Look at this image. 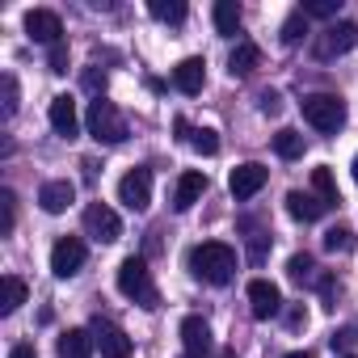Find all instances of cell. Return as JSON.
Here are the masks:
<instances>
[{"label": "cell", "instance_id": "1", "mask_svg": "<svg viewBox=\"0 0 358 358\" xmlns=\"http://www.w3.org/2000/svg\"><path fill=\"white\" fill-rule=\"evenodd\" d=\"M190 270H194V278H203V282H211V287H224V282H232V274H236V249L224 245V241L194 245V249H190Z\"/></svg>", "mask_w": 358, "mask_h": 358}, {"label": "cell", "instance_id": "2", "mask_svg": "<svg viewBox=\"0 0 358 358\" xmlns=\"http://www.w3.org/2000/svg\"><path fill=\"white\" fill-rule=\"evenodd\" d=\"M118 291H122L127 299H135L139 308H148V312L160 303V291H156L152 270H148L143 257H122V266H118Z\"/></svg>", "mask_w": 358, "mask_h": 358}, {"label": "cell", "instance_id": "3", "mask_svg": "<svg viewBox=\"0 0 358 358\" xmlns=\"http://www.w3.org/2000/svg\"><path fill=\"white\" fill-rule=\"evenodd\" d=\"M85 127H89V135H93L97 143H122V139H127V118H122V110H118L114 101H106V97H93V101H89Z\"/></svg>", "mask_w": 358, "mask_h": 358}, {"label": "cell", "instance_id": "4", "mask_svg": "<svg viewBox=\"0 0 358 358\" xmlns=\"http://www.w3.org/2000/svg\"><path fill=\"white\" fill-rule=\"evenodd\" d=\"M299 110H303V118H308L316 131H324V135L341 131V122H345V106H341L337 93H308V97L299 101Z\"/></svg>", "mask_w": 358, "mask_h": 358}, {"label": "cell", "instance_id": "5", "mask_svg": "<svg viewBox=\"0 0 358 358\" xmlns=\"http://www.w3.org/2000/svg\"><path fill=\"white\" fill-rule=\"evenodd\" d=\"M358 47V26L354 22H333L320 38H316V59H337L345 51Z\"/></svg>", "mask_w": 358, "mask_h": 358}, {"label": "cell", "instance_id": "6", "mask_svg": "<svg viewBox=\"0 0 358 358\" xmlns=\"http://www.w3.org/2000/svg\"><path fill=\"white\" fill-rule=\"evenodd\" d=\"M266 182H270V169H266V164H257V160H245V164H236V169H232L228 190H232V199H236V203H245V199H253Z\"/></svg>", "mask_w": 358, "mask_h": 358}, {"label": "cell", "instance_id": "7", "mask_svg": "<svg viewBox=\"0 0 358 358\" xmlns=\"http://www.w3.org/2000/svg\"><path fill=\"white\" fill-rule=\"evenodd\" d=\"M118 203H127L131 211H148L152 203V169H131L122 182H118Z\"/></svg>", "mask_w": 358, "mask_h": 358}, {"label": "cell", "instance_id": "8", "mask_svg": "<svg viewBox=\"0 0 358 358\" xmlns=\"http://www.w3.org/2000/svg\"><path fill=\"white\" fill-rule=\"evenodd\" d=\"M85 232H89L93 241H101V245H114V241L122 236V220H118L106 203H89V207H85Z\"/></svg>", "mask_w": 358, "mask_h": 358}, {"label": "cell", "instance_id": "9", "mask_svg": "<svg viewBox=\"0 0 358 358\" xmlns=\"http://www.w3.org/2000/svg\"><path fill=\"white\" fill-rule=\"evenodd\" d=\"M80 266H85V241H80V236L55 241V249H51V274H55V278H72Z\"/></svg>", "mask_w": 358, "mask_h": 358}, {"label": "cell", "instance_id": "10", "mask_svg": "<svg viewBox=\"0 0 358 358\" xmlns=\"http://www.w3.org/2000/svg\"><path fill=\"white\" fill-rule=\"evenodd\" d=\"M249 312L257 320H274L282 312V291L270 282V278H253L249 282Z\"/></svg>", "mask_w": 358, "mask_h": 358}, {"label": "cell", "instance_id": "11", "mask_svg": "<svg viewBox=\"0 0 358 358\" xmlns=\"http://www.w3.org/2000/svg\"><path fill=\"white\" fill-rule=\"evenodd\" d=\"M93 341H97L101 358H131V350H135V341L114 320H93Z\"/></svg>", "mask_w": 358, "mask_h": 358}, {"label": "cell", "instance_id": "12", "mask_svg": "<svg viewBox=\"0 0 358 358\" xmlns=\"http://www.w3.org/2000/svg\"><path fill=\"white\" fill-rule=\"evenodd\" d=\"M26 34H30L34 43L59 47V43H64V22H59V13H51V9H30V13H26Z\"/></svg>", "mask_w": 358, "mask_h": 358}, {"label": "cell", "instance_id": "13", "mask_svg": "<svg viewBox=\"0 0 358 358\" xmlns=\"http://www.w3.org/2000/svg\"><path fill=\"white\" fill-rule=\"evenodd\" d=\"M203 80H207V59L203 55H190V59H182V64L173 68V89L186 93V97L203 93Z\"/></svg>", "mask_w": 358, "mask_h": 358}, {"label": "cell", "instance_id": "14", "mask_svg": "<svg viewBox=\"0 0 358 358\" xmlns=\"http://www.w3.org/2000/svg\"><path fill=\"white\" fill-rule=\"evenodd\" d=\"M203 194H207V173L186 169L182 177H177V186H173V207H177V211H190Z\"/></svg>", "mask_w": 358, "mask_h": 358}, {"label": "cell", "instance_id": "15", "mask_svg": "<svg viewBox=\"0 0 358 358\" xmlns=\"http://www.w3.org/2000/svg\"><path fill=\"white\" fill-rule=\"evenodd\" d=\"M51 127H55V135H64V139H76V131H80V114H76V101L68 97V93H59V97H51Z\"/></svg>", "mask_w": 358, "mask_h": 358}, {"label": "cell", "instance_id": "16", "mask_svg": "<svg viewBox=\"0 0 358 358\" xmlns=\"http://www.w3.org/2000/svg\"><path fill=\"white\" fill-rule=\"evenodd\" d=\"M72 199H76V186L68 182V177H59V182H47V186L38 190V207H43L47 215H64V211L72 207Z\"/></svg>", "mask_w": 358, "mask_h": 358}, {"label": "cell", "instance_id": "17", "mask_svg": "<svg viewBox=\"0 0 358 358\" xmlns=\"http://www.w3.org/2000/svg\"><path fill=\"white\" fill-rule=\"evenodd\" d=\"M182 341H186V354H190V358L211 354V324H207L203 316H186V320H182Z\"/></svg>", "mask_w": 358, "mask_h": 358}, {"label": "cell", "instance_id": "18", "mask_svg": "<svg viewBox=\"0 0 358 358\" xmlns=\"http://www.w3.org/2000/svg\"><path fill=\"white\" fill-rule=\"evenodd\" d=\"M324 211H329V207H324L316 194H308V190H291V194H287V215L299 220V224H316Z\"/></svg>", "mask_w": 358, "mask_h": 358}, {"label": "cell", "instance_id": "19", "mask_svg": "<svg viewBox=\"0 0 358 358\" xmlns=\"http://www.w3.org/2000/svg\"><path fill=\"white\" fill-rule=\"evenodd\" d=\"M97 341H93V329H64L59 333V358H93Z\"/></svg>", "mask_w": 358, "mask_h": 358}, {"label": "cell", "instance_id": "20", "mask_svg": "<svg viewBox=\"0 0 358 358\" xmlns=\"http://www.w3.org/2000/svg\"><path fill=\"white\" fill-rule=\"evenodd\" d=\"M257 68H262V47L257 43H236V51L228 59V72L232 76H253Z\"/></svg>", "mask_w": 358, "mask_h": 358}, {"label": "cell", "instance_id": "21", "mask_svg": "<svg viewBox=\"0 0 358 358\" xmlns=\"http://www.w3.org/2000/svg\"><path fill=\"white\" fill-rule=\"evenodd\" d=\"M312 190H316V199H320L324 207H337V203H341V194H337V182H333L329 164H316V169H312Z\"/></svg>", "mask_w": 358, "mask_h": 358}, {"label": "cell", "instance_id": "22", "mask_svg": "<svg viewBox=\"0 0 358 358\" xmlns=\"http://www.w3.org/2000/svg\"><path fill=\"white\" fill-rule=\"evenodd\" d=\"M211 17H215V30L224 38H236V30H241V5H236V0H220Z\"/></svg>", "mask_w": 358, "mask_h": 358}, {"label": "cell", "instance_id": "23", "mask_svg": "<svg viewBox=\"0 0 358 358\" xmlns=\"http://www.w3.org/2000/svg\"><path fill=\"white\" fill-rule=\"evenodd\" d=\"M0 287H5V295H0V316H13L26 303V282L17 274H5V282H0Z\"/></svg>", "mask_w": 358, "mask_h": 358}, {"label": "cell", "instance_id": "24", "mask_svg": "<svg viewBox=\"0 0 358 358\" xmlns=\"http://www.w3.org/2000/svg\"><path fill=\"white\" fill-rule=\"evenodd\" d=\"M148 13H152L156 22H169V26H182V22H186V5H182V0H152Z\"/></svg>", "mask_w": 358, "mask_h": 358}, {"label": "cell", "instance_id": "25", "mask_svg": "<svg viewBox=\"0 0 358 358\" xmlns=\"http://www.w3.org/2000/svg\"><path fill=\"white\" fill-rule=\"evenodd\" d=\"M274 152H278L282 160H295V156H303V135H299L295 127H282V131L274 135Z\"/></svg>", "mask_w": 358, "mask_h": 358}, {"label": "cell", "instance_id": "26", "mask_svg": "<svg viewBox=\"0 0 358 358\" xmlns=\"http://www.w3.org/2000/svg\"><path fill=\"white\" fill-rule=\"evenodd\" d=\"M17 228V194L0 190V236H9Z\"/></svg>", "mask_w": 358, "mask_h": 358}, {"label": "cell", "instance_id": "27", "mask_svg": "<svg viewBox=\"0 0 358 358\" xmlns=\"http://www.w3.org/2000/svg\"><path fill=\"white\" fill-rule=\"evenodd\" d=\"M287 274L295 278V282H316L320 274H316V262L308 257V253H295L291 262H287Z\"/></svg>", "mask_w": 358, "mask_h": 358}, {"label": "cell", "instance_id": "28", "mask_svg": "<svg viewBox=\"0 0 358 358\" xmlns=\"http://www.w3.org/2000/svg\"><path fill=\"white\" fill-rule=\"evenodd\" d=\"M324 249H329V253H350V249H354V232H350L345 224L329 228V232H324Z\"/></svg>", "mask_w": 358, "mask_h": 358}, {"label": "cell", "instance_id": "29", "mask_svg": "<svg viewBox=\"0 0 358 358\" xmlns=\"http://www.w3.org/2000/svg\"><path fill=\"white\" fill-rule=\"evenodd\" d=\"M303 34H308V17H303V9H295V13L282 22V43H287V47H295Z\"/></svg>", "mask_w": 358, "mask_h": 358}, {"label": "cell", "instance_id": "30", "mask_svg": "<svg viewBox=\"0 0 358 358\" xmlns=\"http://www.w3.org/2000/svg\"><path fill=\"white\" fill-rule=\"evenodd\" d=\"M190 143H194V152H203V156H215V152H220V135H215L211 127H194Z\"/></svg>", "mask_w": 358, "mask_h": 358}, {"label": "cell", "instance_id": "31", "mask_svg": "<svg viewBox=\"0 0 358 358\" xmlns=\"http://www.w3.org/2000/svg\"><path fill=\"white\" fill-rule=\"evenodd\" d=\"M341 0H303V17H337Z\"/></svg>", "mask_w": 358, "mask_h": 358}, {"label": "cell", "instance_id": "32", "mask_svg": "<svg viewBox=\"0 0 358 358\" xmlns=\"http://www.w3.org/2000/svg\"><path fill=\"white\" fill-rule=\"evenodd\" d=\"M0 85H5V118H13L17 114V80H13V72L0 76Z\"/></svg>", "mask_w": 358, "mask_h": 358}, {"label": "cell", "instance_id": "33", "mask_svg": "<svg viewBox=\"0 0 358 358\" xmlns=\"http://www.w3.org/2000/svg\"><path fill=\"white\" fill-rule=\"evenodd\" d=\"M358 345V324H345L333 333V350H354Z\"/></svg>", "mask_w": 358, "mask_h": 358}, {"label": "cell", "instance_id": "34", "mask_svg": "<svg viewBox=\"0 0 358 358\" xmlns=\"http://www.w3.org/2000/svg\"><path fill=\"white\" fill-rule=\"evenodd\" d=\"M47 64H51V72H55V76H64V72H68V43L51 47V59H47Z\"/></svg>", "mask_w": 358, "mask_h": 358}, {"label": "cell", "instance_id": "35", "mask_svg": "<svg viewBox=\"0 0 358 358\" xmlns=\"http://www.w3.org/2000/svg\"><path fill=\"white\" fill-rule=\"evenodd\" d=\"M85 89H89V93H97V89H106V72H97V68H89V72H85ZM97 97H101V93H97Z\"/></svg>", "mask_w": 358, "mask_h": 358}, {"label": "cell", "instance_id": "36", "mask_svg": "<svg viewBox=\"0 0 358 358\" xmlns=\"http://www.w3.org/2000/svg\"><path fill=\"white\" fill-rule=\"evenodd\" d=\"M278 106H282L278 93H262V110H266V114H278Z\"/></svg>", "mask_w": 358, "mask_h": 358}, {"label": "cell", "instance_id": "37", "mask_svg": "<svg viewBox=\"0 0 358 358\" xmlns=\"http://www.w3.org/2000/svg\"><path fill=\"white\" fill-rule=\"evenodd\" d=\"M9 358H38V354H34V345H30V341H22V345H13V350H9Z\"/></svg>", "mask_w": 358, "mask_h": 358}, {"label": "cell", "instance_id": "38", "mask_svg": "<svg viewBox=\"0 0 358 358\" xmlns=\"http://www.w3.org/2000/svg\"><path fill=\"white\" fill-rule=\"evenodd\" d=\"M287 320H291V329H299V324H303V308H291V316H287Z\"/></svg>", "mask_w": 358, "mask_h": 358}, {"label": "cell", "instance_id": "39", "mask_svg": "<svg viewBox=\"0 0 358 358\" xmlns=\"http://www.w3.org/2000/svg\"><path fill=\"white\" fill-rule=\"evenodd\" d=\"M282 358H312L308 350H295V354H282Z\"/></svg>", "mask_w": 358, "mask_h": 358}, {"label": "cell", "instance_id": "40", "mask_svg": "<svg viewBox=\"0 0 358 358\" xmlns=\"http://www.w3.org/2000/svg\"><path fill=\"white\" fill-rule=\"evenodd\" d=\"M354 182H358V156H354Z\"/></svg>", "mask_w": 358, "mask_h": 358}, {"label": "cell", "instance_id": "41", "mask_svg": "<svg viewBox=\"0 0 358 358\" xmlns=\"http://www.w3.org/2000/svg\"><path fill=\"white\" fill-rule=\"evenodd\" d=\"M345 358H354V354H345Z\"/></svg>", "mask_w": 358, "mask_h": 358}]
</instances>
